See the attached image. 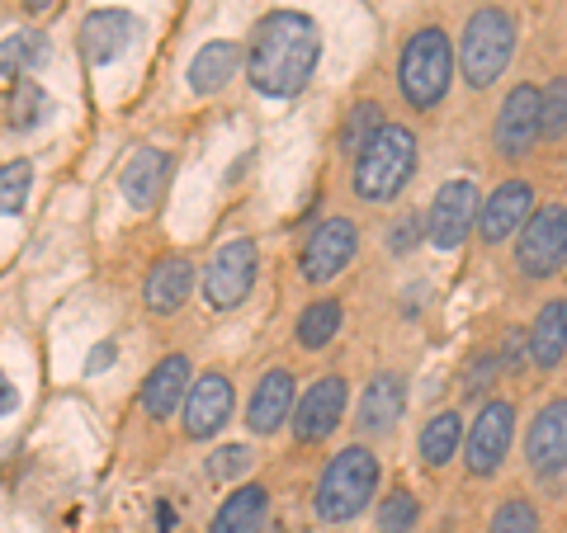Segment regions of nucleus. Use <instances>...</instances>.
<instances>
[{
  "label": "nucleus",
  "mask_w": 567,
  "mask_h": 533,
  "mask_svg": "<svg viewBox=\"0 0 567 533\" xmlns=\"http://www.w3.org/2000/svg\"><path fill=\"white\" fill-rule=\"evenodd\" d=\"M322 62V29L303 10H275L265 14L246 48V81L270 100H289L312 81Z\"/></svg>",
  "instance_id": "nucleus-1"
},
{
  "label": "nucleus",
  "mask_w": 567,
  "mask_h": 533,
  "mask_svg": "<svg viewBox=\"0 0 567 533\" xmlns=\"http://www.w3.org/2000/svg\"><path fill=\"white\" fill-rule=\"evenodd\" d=\"M374 491H379V458L364 443H350V449H341L327 463L317 495H312V510L322 524H346L360 510H369Z\"/></svg>",
  "instance_id": "nucleus-2"
},
{
  "label": "nucleus",
  "mask_w": 567,
  "mask_h": 533,
  "mask_svg": "<svg viewBox=\"0 0 567 533\" xmlns=\"http://www.w3.org/2000/svg\"><path fill=\"white\" fill-rule=\"evenodd\" d=\"M416 170V137L402 123H383V128L369 137V147L354 156V194L369 203H388L406 189Z\"/></svg>",
  "instance_id": "nucleus-3"
},
{
  "label": "nucleus",
  "mask_w": 567,
  "mask_h": 533,
  "mask_svg": "<svg viewBox=\"0 0 567 533\" xmlns=\"http://www.w3.org/2000/svg\"><path fill=\"white\" fill-rule=\"evenodd\" d=\"M511 52H516V14L502 6H483L477 14H468L464 43H458V66H464V81L473 91H487L492 81H502Z\"/></svg>",
  "instance_id": "nucleus-4"
},
{
  "label": "nucleus",
  "mask_w": 567,
  "mask_h": 533,
  "mask_svg": "<svg viewBox=\"0 0 567 533\" xmlns=\"http://www.w3.org/2000/svg\"><path fill=\"white\" fill-rule=\"evenodd\" d=\"M450 76H454V48L440 29H416L412 43L402 48V66H398V81H402V95L412 109H435L450 91Z\"/></svg>",
  "instance_id": "nucleus-5"
},
{
  "label": "nucleus",
  "mask_w": 567,
  "mask_h": 533,
  "mask_svg": "<svg viewBox=\"0 0 567 533\" xmlns=\"http://www.w3.org/2000/svg\"><path fill=\"white\" fill-rule=\"evenodd\" d=\"M256 270H260V251L251 237H237L227 241L218 255H213V264L204 270V302L213 312H233L241 307L246 297H251L256 289Z\"/></svg>",
  "instance_id": "nucleus-6"
},
{
  "label": "nucleus",
  "mask_w": 567,
  "mask_h": 533,
  "mask_svg": "<svg viewBox=\"0 0 567 533\" xmlns=\"http://www.w3.org/2000/svg\"><path fill=\"white\" fill-rule=\"evenodd\" d=\"M516 260H520L525 279H548V274L563 270V264H567V208L548 203V208H539L535 218L525 222Z\"/></svg>",
  "instance_id": "nucleus-7"
},
{
  "label": "nucleus",
  "mask_w": 567,
  "mask_h": 533,
  "mask_svg": "<svg viewBox=\"0 0 567 533\" xmlns=\"http://www.w3.org/2000/svg\"><path fill=\"white\" fill-rule=\"evenodd\" d=\"M511 439H516V406L496 397L473 416V430L464 439V468L473 477H492L511 453Z\"/></svg>",
  "instance_id": "nucleus-8"
},
{
  "label": "nucleus",
  "mask_w": 567,
  "mask_h": 533,
  "mask_svg": "<svg viewBox=\"0 0 567 533\" xmlns=\"http://www.w3.org/2000/svg\"><path fill=\"white\" fill-rule=\"evenodd\" d=\"M539 137H544V95L535 85H516V91L502 100V109H496V128H492L496 151H502L506 161H516Z\"/></svg>",
  "instance_id": "nucleus-9"
},
{
  "label": "nucleus",
  "mask_w": 567,
  "mask_h": 533,
  "mask_svg": "<svg viewBox=\"0 0 567 533\" xmlns=\"http://www.w3.org/2000/svg\"><path fill=\"white\" fill-rule=\"evenodd\" d=\"M360 251V232H354L350 218H327L312 227V237L303 241V255H298V270H303L308 283H327L346 270Z\"/></svg>",
  "instance_id": "nucleus-10"
},
{
  "label": "nucleus",
  "mask_w": 567,
  "mask_h": 533,
  "mask_svg": "<svg viewBox=\"0 0 567 533\" xmlns=\"http://www.w3.org/2000/svg\"><path fill=\"white\" fill-rule=\"evenodd\" d=\"M473 212H477V189L473 180H450L445 189L435 194L431 218H425V241L435 251H454L464 245V237L473 232Z\"/></svg>",
  "instance_id": "nucleus-11"
},
{
  "label": "nucleus",
  "mask_w": 567,
  "mask_h": 533,
  "mask_svg": "<svg viewBox=\"0 0 567 533\" xmlns=\"http://www.w3.org/2000/svg\"><path fill=\"white\" fill-rule=\"evenodd\" d=\"M137 39H142V20H137V14H128V10H95V14H85L81 33H76L81 58L91 66L114 62L118 52H128Z\"/></svg>",
  "instance_id": "nucleus-12"
},
{
  "label": "nucleus",
  "mask_w": 567,
  "mask_h": 533,
  "mask_svg": "<svg viewBox=\"0 0 567 533\" xmlns=\"http://www.w3.org/2000/svg\"><path fill=\"white\" fill-rule=\"evenodd\" d=\"M346 416V378H336V373H327L322 383H312L303 401H298V411H293V435L303 439V443H317V439H327L336 425H341Z\"/></svg>",
  "instance_id": "nucleus-13"
},
{
  "label": "nucleus",
  "mask_w": 567,
  "mask_h": 533,
  "mask_svg": "<svg viewBox=\"0 0 567 533\" xmlns=\"http://www.w3.org/2000/svg\"><path fill=\"white\" fill-rule=\"evenodd\" d=\"M535 218V185L529 180H506L487 194L483 203V241H506L511 232H525V222Z\"/></svg>",
  "instance_id": "nucleus-14"
},
{
  "label": "nucleus",
  "mask_w": 567,
  "mask_h": 533,
  "mask_svg": "<svg viewBox=\"0 0 567 533\" xmlns=\"http://www.w3.org/2000/svg\"><path fill=\"white\" fill-rule=\"evenodd\" d=\"M525 449H529V468H535V477H558L567 468V397L539 406Z\"/></svg>",
  "instance_id": "nucleus-15"
},
{
  "label": "nucleus",
  "mask_w": 567,
  "mask_h": 533,
  "mask_svg": "<svg viewBox=\"0 0 567 533\" xmlns=\"http://www.w3.org/2000/svg\"><path fill=\"white\" fill-rule=\"evenodd\" d=\"M233 416V383L223 373H204L194 378L189 387V401H185V435L189 439H213Z\"/></svg>",
  "instance_id": "nucleus-16"
},
{
  "label": "nucleus",
  "mask_w": 567,
  "mask_h": 533,
  "mask_svg": "<svg viewBox=\"0 0 567 533\" xmlns=\"http://www.w3.org/2000/svg\"><path fill=\"white\" fill-rule=\"evenodd\" d=\"M166 185H171V156H166V151H156V147L133 151V156H128V166H123V175H118L123 199H128L137 212H147L156 199H162Z\"/></svg>",
  "instance_id": "nucleus-17"
},
{
  "label": "nucleus",
  "mask_w": 567,
  "mask_h": 533,
  "mask_svg": "<svg viewBox=\"0 0 567 533\" xmlns=\"http://www.w3.org/2000/svg\"><path fill=\"white\" fill-rule=\"evenodd\" d=\"M406 411V383L402 373H374L360 397V430L364 435H388Z\"/></svg>",
  "instance_id": "nucleus-18"
},
{
  "label": "nucleus",
  "mask_w": 567,
  "mask_h": 533,
  "mask_svg": "<svg viewBox=\"0 0 567 533\" xmlns=\"http://www.w3.org/2000/svg\"><path fill=\"white\" fill-rule=\"evenodd\" d=\"M189 359L185 354H171V359H162L152 373H147V383H142V411H147L152 420H166L175 406L189 401Z\"/></svg>",
  "instance_id": "nucleus-19"
},
{
  "label": "nucleus",
  "mask_w": 567,
  "mask_h": 533,
  "mask_svg": "<svg viewBox=\"0 0 567 533\" xmlns=\"http://www.w3.org/2000/svg\"><path fill=\"white\" fill-rule=\"evenodd\" d=\"M293 411V373L289 368H270L265 378L256 383L251 406H246V425L256 435H275L284 420Z\"/></svg>",
  "instance_id": "nucleus-20"
},
{
  "label": "nucleus",
  "mask_w": 567,
  "mask_h": 533,
  "mask_svg": "<svg viewBox=\"0 0 567 533\" xmlns=\"http://www.w3.org/2000/svg\"><path fill=\"white\" fill-rule=\"evenodd\" d=\"M194 289V264L185 255H166L156 260V270L147 274V289H142V297H147V307L156 316H171L185 307V297Z\"/></svg>",
  "instance_id": "nucleus-21"
},
{
  "label": "nucleus",
  "mask_w": 567,
  "mask_h": 533,
  "mask_svg": "<svg viewBox=\"0 0 567 533\" xmlns=\"http://www.w3.org/2000/svg\"><path fill=\"white\" fill-rule=\"evenodd\" d=\"M265 514H270V491L246 482L218 505L208 533H265Z\"/></svg>",
  "instance_id": "nucleus-22"
},
{
  "label": "nucleus",
  "mask_w": 567,
  "mask_h": 533,
  "mask_svg": "<svg viewBox=\"0 0 567 533\" xmlns=\"http://www.w3.org/2000/svg\"><path fill=\"white\" fill-rule=\"evenodd\" d=\"M529 359L539 368H558L567 359V297L544 302L529 326Z\"/></svg>",
  "instance_id": "nucleus-23"
},
{
  "label": "nucleus",
  "mask_w": 567,
  "mask_h": 533,
  "mask_svg": "<svg viewBox=\"0 0 567 533\" xmlns=\"http://www.w3.org/2000/svg\"><path fill=\"white\" fill-rule=\"evenodd\" d=\"M237 66H241V48H237V43H227V39L204 43L199 58L189 62V91H194V95L223 91V85L237 76Z\"/></svg>",
  "instance_id": "nucleus-24"
},
{
  "label": "nucleus",
  "mask_w": 567,
  "mask_h": 533,
  "mask_svg": "<svg viewBox=\"0 0 567 533\" xmlns=\"http://www.w3.org/2000/svg\"><path fill=\"white\" fill-rule=\"evenodd\" d=\"M458 443H464V425H458L454 411H440L425 420V430H421V458H425V468H445L450 458L458 453Z\"/></svg>",
  "instance_id": "nucleus-25"
},
{
  "label": "nucleus",
  "mask_w": 567,
  "mask_h": 533,
  "mask_svg": "<svg viewBox=\"0 0 567 533\" xmlns=\"http://www.w3.org/2000/svg\"><path fill=\"white\" fill-rule=\"evenodd\" d=\"M52 114V100L43 85H33V81H14L10 85V95H6V118H10V133H29V128H39V123Z\"/></svg>",
  "instance_id": "nucleus-26"
},
{
  "label": "nucleus",
  "mask_w": 567,
  "mask_h": 533,
  "mask_svg": "<svg viewBox=\"0 0 567 533\" xmlns=\"http://www.w3.org/2000/svg\"><path fill=\"white\" fill-rule=\"evenodd\" d=\"M336 331H341V302H336V297L312 302V307H303V316H298V345H303V349L331 345Z\"/></svg>",
  "instance_id": "nucleus-27"
},
{
  "label": "nucleus",
  "mask_w": 567,
  "mask_h": 533,
  "mask_svg": "<svg viewBox=\"0 0 567 533\" xmlns=\"http://www.w3.org/2000/svg\"><path fill=\"white\" fill-rule=\"evenodd\" d=\"M48 58V39L39 29H20V33H10L6 39V52H0V66H6V81H24V71L33 62H43Z\"/></svg>",
  "instance_id": "nucleus-28"
},
{
  "label": "nucleus",
  "mask_w": 567,
  "mask_h": 533,
  "mask_svg": "<svg viewBox=\"0 0 567 533\" xmlns=\"http://www.w3.org/2000/svg\"><path fill=\"white\" fill-rule=\"evenodd\" d=\"M487 533H539V510L525 495H511V501L496 505Z\"/></svg>",
  "instance_id": "nucleus-29"
},
{
  "label": "nucleus",
  "mask_w": 567,
  "mask_h": 533,
  "mask_svg": "<svg viewBox=\"0 0 567 533\" xmlns=\"http://www.w3.org/2000/svg\"><path fill=\"white\" fill-rule=\"evenodd\" d=\"M29 185H33V166L24 161H6V170H0V208H6V218H14L24 203H29Z\"/></svg>",
  "instance_id": "nucleus-30"
},
{
  "label": "nucleus",
  "mask_w": 567,
  "mask_h": 533,
  "mask_svg": "<svg viewBox=\"0 0 567 533\" xmlns=\"http://www.w3.org/2000/svg\"><path fill=\"white\" fill-rule=\"evenodd\" d=\"M383 128V118H379V104H360V109H350L346 118V128H341V147L350 156H360L369 147V137H374Z\"/></svg>",
  "instance_id": "nucleus-31"
},
{
  "label": "nucleus",
  "mask_w": 567,
  "mask_h": 533,
  "mask_svg": "<svg viewBox=\"0 0 567 533\" xmlns=\"http://www.w3.org/2000/svg\"><path fill=\"white\" fill-rule=\"evenodd\" d=\"M416 524V501L406 491H393L379 510V533H412Z\"/></svg>",
  "instance_id": "nucleus-32"
},
{
  "label": "nucleus",
  "mask_w": 567,
  "mask_h": 533,
  "mask_svg": "<svg viewBox=\"0 0 567 533\" xmlns=\"http://www.w3.org/2000/svg\"><path fill=\"white\" fill-rule=\"evenodd\" d=\"M567 133V76L548 81L544 91V137H563Z\"/></svg>",
  "instance_id": "nucleus-33"
},
{
  "label": "nucleus",
  "mask_w": 567,
  "mask_h": 533,
  "mask_svg": "<svg viewBox=\"0 0 567 533\" xmlns=\"http://www.w3.org/2000/svg\"><path fill=\"white\" fill-rule=\"evenodd\" d=\"M246 468H251V449H246V443H227V449H218L208 458L213 482H233V477H241Z\"/></svg>",
  "instance_id": "nucleus-34"
},
{
  "label": "nucleus",
  "mask_w": 567,
  "mask_h": 533,
  "mask_svg": "<svg viewBox=\"0 0 567 533\" xmlns=\"http://www.w3.org/2000/svg\"><path fill=\"white\" fill-rule=\"evenodd\" d=\"M416 227H421L416 212H402V218L388 227V251H398V255L412 251V245H416Z\"/></svg>",
  "instance_id": "nucleus-35"
},
{
  "label": "nucleus",
  "mask_w": 567,
  "mask_h": 533,
  "mask_svg": "<svg viewBox=\"0 0 567 533\" xmlns=\"http://www.w3.org/2000/svg\"><path fill=\"white\" fill-rule=\"evenodd\" d=\"M110 364H114V345L104 341V345L91 354V359H85V373H100V368H110Z\"/></svg>",
  "instance_id": "nucleus-36"
},
{
  "label": "nucleus",
  "mask_w": 567,
  "mask_h": 533,
  "mask_svg": "<svg viewBox=\"0 0 567 533\" xmlns=\"http://www.w3.org/2000/svg\"><path fill=\"white\" fill-rule=\"evenodd\" d=\"M62 0H24V10H33V14H43V10H58Z\"/></svg>",
  "instance_id": "nucleus-37"
}]
</instances>
